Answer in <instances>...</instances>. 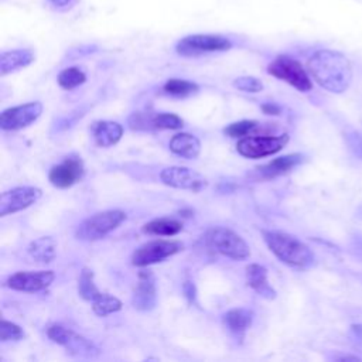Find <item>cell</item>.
<instances>
[{
  "mask_svg": "<svg viewBox=\"0 0 362 362\" xmlns=\"http://www.w3.org/2000/svg\"><path fill=\"white\" fill-rule=\"evenodd\" d=\"M55 280V273L52 270H37V272H17L7 279V286L11 290L35 293L45 290Z\"/></svg>",
  "mask_w": 362,
  "mask_h": 362,
  "instance_id": "4fadbf2b",
  "label": "cell"
},
{
  "mask_svg": "<svg viewBox=\"0 0 362 362\" xmlns=\"http://www.w3.org/2000/svg\"><path fill=\"white\" fill-rule=\"evenodd\" d=\"M205 240L208 246L229 259L243 260L250 256V247L246 240L229 228H211L205 235Z\"/></svg>",
  "mask_w": 362,
  "mask_h": 362,
  "instance_id": "277c9868",
  "label": "cell"
},
{
  "mask_svg": "<svg viewBox=\"0 0 362 362\" xmlns=\"http://www.w3.org/2000/svg\"><path fill=\"white\" fill-rule=\"evenodd\" d=\"M233 86L242 92H250V93H257L263 90L262 81L255 76H239L233 81Z\"/></svg>",
  "mask_w": 362,
  "mask_h": 362,
  "instance_id": "4dcf8cb0",
  "label": "cell"
},
{
  "mask_svg": "<svg viewBox=\"0 0 362 362\" xmlns=\"http://www.w3.org/2000/svg\"><path fill=\"white\" fill-rule=\"evenodd\" d=\"M225 327L236 337H243L253 322V311L249 308H232L222 317Z\"/></svg>",
  "mask_w": 362,
  "mask_h": 362,
  "instance_id": "44dd1931",
  "label": "cell"
},
{
  "mask_svg": "<svg viewBox=\"0 0 362 362\" xmlns=\"http://www.w3.org/2000/svg\"><path fill=\"white\" fill-rule=\"evenodd\" d=\"M126 221V212L120 209H109L96 212L88 216L85 221L79 223L76 228L75 236L81 240H99L105 238L107 233L115 230L122 222Z\"/></svg>",
  "mask_w": 362,
  "mask_h": 362,
  "instance_id": "3957f363",
  "label": "cell"
},
{
  "mask_svg": "<svg viewBox=\"0 0 362 362\" xmlns=\"http://www.w3.org/2000/svg\"><path fill=\"white\" fill-rule=\"evenodd\" d=\"M184 250V243L180 240H150L140 245L132 255V264L137 267H147L150 264L163 262Z\"/></svg>",
  "mask_w": 362,
  "mask_h": 362,
  "instance_id": "ba28073f",
  "label": "cell"
},
{
  "mask_svg": "<svg viewBox=\"0 0 362 362\" xmlns=\"http://www.w3.org/2000/svg\"><path fill=\"white\" fill-rule=\"evenodd\" d=\"M83 171L81 157L69 156L49 170L48 180L55 188H69L83 177Z\"/></svg>",
  "mask_w": 362,
  "mask_h": 362,
  "instance_id": "5bb4252c",
  "label": "cell"
},
{
  "mask_svg": "<svg viewBox=\"0 0 362 362\" xmlns=\"http://www.w3.org/2000/svg\"><path fill=\"white\" fill-rule=\"evenodd\" d=\"M304 156L300 153H293V154H286L281 157H277L260 167L256 168V171L259 173V175L262 178H274L279 175H283L288 171H291L293 168H296L297 165H300L304 161Z\"/></svg>",
  "mask_w": 362,
  "mask_h": 362,
  "instance_id": "2e32d148",
  "label": "cell"
},
{
  "mask_svg": "<svg viewBox=\"0 0 362 362\" xmlns=\"http://www.w3.org/2000/svg\"><path fill=\"white\" fill-rule=\"evenodd\" d=\"M163 89H164L165 93L173 95V96H187V95H191V93L197 92L198 85L195 82H191V81L171 78L164 83Z\"/></svg>",
  "mask_w": 362,
  "mask_h": 362,
  "instance_id": "83f0119b",
  "label": "cell"
},
{
  "mask_svg": "<svg viewBox=\"0 0 362 362\" xmlns=\"http://www.w3.org/2000/svg\"><path fill=\"white\" fill-rule=\"evenodd\" d=\"M42 113L41 102H28L24 105L4 109L0 115V127L3 130H20L34 123Z\"/></svg>",
  "mask_w": 362,
  "mask_h": 362,
  "instance_id": "8fae6325",
  "label": "cell"
},
{
  "mask_svg": "<svg viewBox=\"0 0 362 362\" xmlns=\"http://www.w3.org/2000/svg\"><path fill=\"white\" fill-rule=\"evenodd\" d=\"M25 337L23 328L11 321L1 320L0 324V341L7 342V341H18Z\"/></svg>",
  "mask_w": 362,
  "mask_h": 362,
  "instance_id": "f546056e",
  "label": "cell"
},
{
  "mask_svg": "<svg viewBox=\"0 0 362 362\" xmlns=\"http://www.w3.org/2000/svg\"><path fill=\"white\" fill-rule=\"evenodd\" d=\"M35 59L34 52L27 48L4 51L0 55V75L4 76L14 71L28 66Z\"/></svg>",
  "mask_w": 362,
  "mask_h": 362,
  "instance_id": "d6986e66",
  "label": "cell"
},
{
  "mask_svg": "<svg viewBox=\"0 0 362 362\" xmlns=\"http://www.w3.org/2000/svg\"><path fill=\"white\" fill-rule=\"evenodd\" d=\"M76 0H48V3L55 8V10H59V11H65L68 8H71L74 4H75Z\"/></svg>",
  "mask_w": 362,
  "mask_h": 362,
  "instance_id": "836d02e7",
  "label": "cell"
},
{
  "mask_svg": "<svg viewBox=\"0 0 362 362\" xmlns=\"http://www.w3.org/2000/svg\"><path fill=\"white\" fill-rule=\"evenodd\" d=\"M184 126L182 119L175 115V113H151L150 117V129H157V130H177Z\"/></svg>",
  "mask_w": 362,
  "mask_h": 362,
  "instance_id": "484cf974",
  "label": "cell"
},
{
  "mask_svg": "<svg viewBox=\"0 0 362 362\" xmlns=\"http://www.w3.org/2000/svg\"><path fill=\"white\" fill-rule=\"evenodd\" d=\"M92 310L98 317H106L109 314L120 311L122 301L112 294L100 293V296L92 301Z\"/></svg>",
  "mask_w": 362,
  "mask_h": 362,
  "instance_id": "d4e9b609",
  "label": "cell"
},
{
  "mask_svg": "<svg viewBox=\"0 0 362 362\" xmlns=\"http://www.w3.org/2000/svg\"><path fill=\"white\" fill-rule=\"evenodd\" d=\"M246 283L263 298L273 300L276 297V290L269 284L267 280V269L262 264L252 263L246 267Z\"/></svg>",
  "mask_w": 362,
  "mask_h": 362,
  "instance_id": "ac0fdd59",
  "label": "cell"
},
{
  "mask_svg": "<svg viewBox=\"0 0 362 362\" xmlns=\"http://www.w3.org/2000/svg\"><path fill=\"white\" fill-rule=\"evenodd\" d=\"M58 85L62 88V89H66V90H71L79 85H82L85 81H86V75L85 72L78 68V66H69V68H65L62 69L59 74H58Z\"/></svg>",
  "mask_w": 362,
  "mask_h": 362,
  "instance_id": "4316f807",
  "label": "cell"
},
{
  "mask_svg": "<svg viewBox=\"0 0 362 362\" xmlns=\"http://www.w3.org/2000/svg\"><path fill=\"white\" fill-rule=\"evenodd\" d=\"M232 48V41L219 34H192L181 38L175 44V51L181 57H199L204 54L223 52Z\"/></svg>",
  "mask_w": 362,
  "mask_h": 362,
  "instance_id": "5b68a950",
  "label": "cell"
},
{
  "mask_svg": "<svg viewBox=\"0 0 362 362\" xmlns=\"http://www.w3.org/2000/svg\"><path fill=\"white\" fill-rule=\"evenodd\" d=\"M27 252L40 263H51L57 255V242L52 236H41L28 245Z\"/></svg>",
  "mask_w": 362,
  "mask_h": 362,
  "instance_id": "7402d4cb",
  "label": "cell"
},
{
  "mask_svg": "<svg viewBox=\"0 0 362 362\" xmlns=\"http://www.w3.org/2000/svg\"><path fill=\"white\" fill-rule=\"evenodd\" d=\"M345 140L351 153L362 160V133L359 132H349L345 134Z\"/></svg>",
  "mask_w": 362,
  "mask_h": 362,
  "instance_id": "1f68e13d",
  "label": "cell"
},
{
  "mask_svg": "<svg viewBox=\"0 0 362 362\" xmlns=\"http://www.w3.org/2000/svg\"><path fill=\"white\" fill-rule=\"evenodd\" d=\"M100 293L102 291L95 284L93 272L88 267H83L79 274V279H78V294L83 300L92 303L95 298H98L100 296Z\"/></svg>",
  "mask_w": 362,
  "mask_h": 362,
  "instance_id": "cb8c5ba5",
  "label": "cell"
},
{
  "mask_svg": "<svg viewBox=\"0 0 362 362\" xmlns=\"http://www.w3.org/2000/svg\"><path fill=\"white\" fill-rule=\"evenodd\" d=\"M132 304L139 311H150L157 304V287L156 277L150 270H141L139 273V283L134 288Z\"/></svg>",
  "mask_w": 362,
  "mask_h": 362,
  "instance_id": "9a60e30c",
  "label": "cell"
},
{
  "mask_svg": "<svg viewBox=\"0 0 362 362\" xmlns=\"http://www.w3.org/2000/svg\"><path fill=\"white\" fill-rule=\"evenodd\" d=\"M308 72L317 81L320 86L332 92H345L352 81V68L348 58L332 49H318L315 51L308 62Z\"/></svg>",
  "mask_w": 362,
  "mask_h": 362,
  "instance_id": "6da1fadb",
  "label": "cell"
},
{
  "mask_svg": "<svg viewBox=\"0 0 362 362\" xmlns=\"http://www.w3.org/2000/svg\"><path fill=\"white\" fill-rule=\"evenodd\" d=\"M47 335L52 342L62 345L72 355L85 358H93L99 355V348L90 339L64 325H49L47 328Z\"/></svg>",
  "mask_w": 362,
  "mask_h": 362,
  "instance_id": "52a82bcc",
  "label": "cell"
},
{
  "mask_svg": "<svg viewBox=\"0 0 362 362\" xmlns=\"http://www.w3.org/2000/svg\"><path fill=\"white\" fill-rule=\"evenodd\" d=\"M267 72L277 79H281L300 92H308L313 88L311 79L304 66L288 55L276 57L269 65Z\"/></svg>",
  "mask_w": 362,
  "mask_h": 362,
  "instance_id": "8992f818",
  "label": "cell"
},
{
  "mask_svg": "<svg viewBox=\"0 0 362 362\" xmlns=\"http://www.w3.org/2000/svg\"><path fill=\"white\" fill-rule=\"evenodd\" d=\"M141 230L147 235L156 236H174L182 230V223L171 218H158L153 219L143 225Z\"/></svg>",
  "mask_w": 362,
  "mask_h": 362,
  "instance_id": "603a6c76",
  "label": "cell"
},
{
  "mask_svg": "<svg viewBox=\"0 0 362 362\" xmlns=\"http://www.w3.org/2000/svg\"><path fill=\"white\" fill-rule=\"evenodd\" d=\"M182 293L185 296V298L188 300V303L194 304L197 301V287L194 284V281L191 280H185L182 283Z\"/></svg>",
  "mask_w": 362,
  "mask_h": 362,
  "instance_id": "d6a6232c",
  "label": "cell"
},
{
  "mask_svg": "<svg viewBox=\"0 0 362 362\" xmlns=\"http://www.w3.org/2000/svg\"><path fill=\"white\" fill-rule=\"evenodd\" d=\"M42 195L37 187H16L4 191L0 197V216H7L35 204Z\"/></svg>",
  "mask_w": 362,
  "mask_h": 362,
  "instance_id": "7c38bea8",
  "label": "cell"
},
{
  "mask_svg": "<svg viewBox=\"0 0 362 362\" xmlns=\"http://www.w3.org/2000/svg\"><path fill=\"white\" fill-rule=\"evenodd\" d=\"M288 143V134L280 136H249L242 137L236 150L246 158H262L279 153Z\"/></svg>",
  "mask_w": 362,
  "mask_h": 362,
  "instance_id": "9c48e42d",
  "label": "cell"
},
{
  "mask_svg": "<svg viewBox=\"0 0 362 362\" xmlns=\"http://www.w3.org/2000/svg\"><path fill=\"white\" fill-rule=\"evenodd\" d=\"M262 233L267 247L283 263L297 269H307L314 263L311 249L296 236L280 230H263Z\"/></svg>",
  "mask_w": 362,
  "mask_h": 362,
  "instance_id": "7a4b0ae2",
  "label": "cell"
},
{
  "mask_svg": "<svg viewBox=\"0 0 362 362\" xmlns=\"http://www.w3.org/2000/svg\"><path fill=\"white\" fill-rule=\"evenodd\" d=\"M262 110L266 115H280V112H281L280 106H277L276 103H264V105H262Z\"/></svg>",
  "mask_w": 362,
  "mask_h": 362,
  "instance_id": "e575fe53",
  "label": "cell"
},
{
  "mask_svg": "<svg viewBox=\"0 0 362 362\" xmlns=\"http://www.w3.org/2000/svg\"><path fill=\"white\" fill-rule=\"evenodd\" d=\"M257 126H259V123L256 120H239V122H233V123L228 124L223 129V133L229 137H233V139L245 137L252 130H255Z\"/></svg>",
  "mask_w": 362,
  "mask_h": 362,
  "instance_id": "f1b7e54d",
  "label": "cell"
},
{
  "mask_svg": "<svg viewBox=\"0 0 362 362\" xmlns=\"http://www.w3.org/2000/svg\"><path fill=\"white\" fill-rule=\"evenodd\" d=\"M95 143L99 147H112L123 136V126L112 120H99L90 126Z\"/></svg>",
  "mask_w": 362,
  "mask_h": 362,
  "instance_id": "e0dca14e",
  "label": "cell"
},
{
  "mask_svg": "<svg viewBox=\"0 0 362 362\" xmlns=\"http://www.w3.org/2000/svg\"><path fill=\"white\" fill-rule=\"evenodd\" d=\"M160 180L163 184L177 188V189H185L192 192H199L204 188H206L208 181L204 175L199 173L180 165L167 167L160 173Z\"/></svg>",
  "mask_w": 362,
  "mask_h": 362,
  "instance_id": "30bf717a",
  "label": "cell"
},
{
  "mask_svg": "<svg viewBox=\"0 0 362 362\" xmlns=\"http://www.w3.org/2000/svg\"><path fill=\"white\" fill-rule=\"evenodd\" d=\"M170 150L187 160H194L201 153V141L189 133H177L170 140Z\"/></svg>",
  "mask_w": 362,
  "mask_h": 362,
  "instance_id": "ffe728a7",
  "label": "cell"
},
{
  "mask_svg": "<svg viewBox=\"0 0 362 362\" xmlns=\"http://www.w3.org/2000/svg\"><path fill=\"white\" fill-rule=\"evenodd\" d=\"M356 216L359 218V219H362V204L358 206V209H356Z\"/></svg>",
  "mask_w": 362,
  "mask_h": 362,
  "instance_id": "d590c367",
  "label": "cell"
}]
</instances>
